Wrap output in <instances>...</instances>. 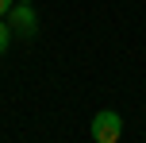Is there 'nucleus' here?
<instances>
[{
	"label": "nucleus",
	"mask_w": 146,
	"mask_h": 143,
	"mask_svg": "<svg viewBox=\"0 0 146 143\" xmlns=\"http://www.w3.org/2000/svg\"><path fill=\"white\" fill-rule=\"evenodd\" d=\"M119 136H123V120H119V112L100 108V112L92 116V139H96V143H119Z\"/></svg>",
	"instance_id": "f257e3e1"
},
{
	"label": "nucleus",
	"mask_w": 146,
	"mask_h": 143,
	"mask_svg": "<svg viewBox=\"0 0 146 143\" xmlns=\"http://www.w3.org/2000/svg\"><path fill=\"white\" fill-rule=\"evenodd\" d=\"M8 27H12V35H23V39H35L38 35V15L31 4H12V12H8Z\"/></svg>",
	"instance_id": "f03ea898"
},
{
	"label": "nucleus",
	"mask_w": 146,
	"mask_h": 143,
	"mask_svg": "<svg viewBox=\"0 0 146 143\" xmlns=\"http://www.w3.org/2000/svg\"><path fill=\"white\" fill-rule=\"evenodd\" d=\"M12 46V27H8V19H0V54Z\"/></svg>",
	"instance_id": "7ed1b4c3"
},
{
	"label": "nucleus",
	"mask_w": 146,
	"mask_h": 143,
	"mask_svg": "<svg viewBox=\"0 0 146 143\" xmlns=\"http://www.w3.org/2000/svg\"><path fill=\"white\" fill-rule=\"evenodd\" d=\"M12 4H15V0H0V19H4V15L12 12Z\"/></svg>",
	"instance_id": "20e7f679"
},
{
	"label": "nucleus",
	"mask_w": 146,
	"mask_h": 143,
	"mask_svg": "<svg viewBox=\"0 0 146 143\" xmlns=\"http://www.w3.org/2000/svg\"><path fill=\"white\" fill-rule=\"evenodd\" d=\"M19 4H31V0H19Z\"/></svg>",
	"instance_id": "39448f33"
}]
</instances>
